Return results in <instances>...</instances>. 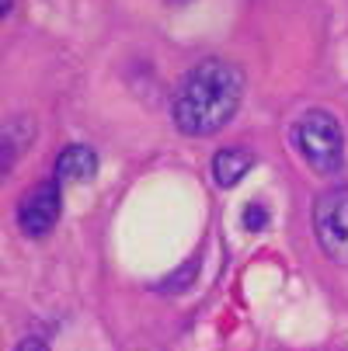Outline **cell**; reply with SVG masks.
Returning <instances> with one entry per match:
<instances>
[{
	"mask_svg": "<svg viewBox=\"0 0 348 351\" xmlns=\"http://www.w3.org/2000/svg\"><path fill=\"white\" fill-rule=\"evenodd\" d=\"M240 94H244V77L233 63L227 60H202L178 87L174 94V125L185 136H213L220 132L237 105H240Z\"/></svg>",
	"mask_w": 348,
	"mask_h": 351,
	"instance_id": "obj_1",
	"label": "cell"
},
{
	"mask_svg": "<svg viewBox=\"0 0 348 351\" xmlns=\"http://www.w3.org/2000/svg\"><path fill=\"white\" fill-rule=\"evenodd\" d=\"M296 149L300 157L317 171V174H338L341 164H345V136H341V125L334 122L331 112H307L300 122H296Z\"/></svg>",
	"mask_w": 348,
	"mask_h": 351,
	"instance_id": "obj_2",
	"label": "cell"
},
{
	"mask_svg": "<svg viewBox=\"0 0 348 351\" xmlns=\"http://www.w3.org/2000/svg\"><path fill=\"white\" fill-rule=\"evenodd\" d=\"M314 233L324 254L348 268V188H331L314 206Z\"/></svg>",
	"mask_w": 348,
	"mask_h": 351,
	"instance_id": "obj_3",
	"label": "cell"
},
{
	"mask_svg": "<svg viewBox=\"0 0 348 351\" xmlns=\"http://www.w3.org/2000/svg\"><path fill=\"white\" fill-rule=\"evenodd\" d=\"M63 181L49 178V181H38L18 206V226L28 233V237H45L53 233L56 219H60V206H63V191H60Z\"/></svg>",
	"mask_w": 348,
	"mask_h": 351,
	"instance_id": "obj_4",
	"label": "cell"
},
{
	"mask_svg": "<svg viewBox=\"0 0 348 351\" xmlns=\"http://www.w3.org/2000/svg\"><path fill=\"white\" fill-rule=\"evenodd\" d=\"M251 167H255V154L244 149V146H227V149H220V154L213 157V178H216L220 188L240 184V178Z\"/></svg>",
	"mask_w": 348,
	"mask_h": 351,
	"instance_id": "obj_5",
	"label": "cell"
},
{
	"mask_svg": "<svg viewBox=\"0 0 348 351\" xmlns=\"http://www.w3.org/2000/svg\"><path fill=\"white\" fill-rule=\"evenodd\" d=\"M97 174V157L91 146H67L56 157V181H91Z\"/></svg>",
	"mask_w": 348,
	"mask_h": 351,
	"instance_id": "obj_6",
	"label": "cell"
},
{
	"mask_svg": "<svg viewBox=\"0 0 348 351\" xmlns=\"http://www.w3.org/2000/svg\"><path fill=\"white\" fill-rule=\"evenodd\" d=\"M32 139H35V122L32 119H11V122H4V157H0L4 171L14 167V160L25 154V146Z\"/></svg>",
	"mask_w": 348,
	"mask_h": 351,
	"instance_id": "obj_7",
	"label": "cell"
},
{
	"mask_svg": "<svg viewBox=\"0 0 348 351\" xmlns=\"http://www.w3.org/2000/svg\"><path fill=\"white\" fill-rule=\"evenodd\" d=\"M265 223H268V213L262 209V206H247V213H244V230H265Z\"/></svg>",
	"mask_w": 348,
	"mask_h": 351,
	"instance_id": "obj_8",
	"label": "cell"
},
{
	"mask_svg": "<svg viewBox=\"0 0 348 351\" xmlns=\"http://www.w3.org/2000/svg\"><path fill=\"white\" fill-rule=\"evenodd\" d=\"M195 268H198V261H188V265H185V271H181L178 278H167V289H171V292H181V289H185V285L192 282Z\"/></svg>",
	"mask_w": 348,
	"mask_h": 351,
	"instance_id": "obj_9",
	"label": "cell"
},
{
	"mask_svg": "<svg viewBox=\"0 0 348 351\" xmlns=\"http://www.w3.org/2000/svg\"><path fill=\"white\" fill-rule=\"evenodd\" d=\"M14 351H49V348H45V341H42V337H25Z\"/></svg>",
	"mask_w": 348,
	"mask_h": 351,
	"instance_id": "obj_10",
	"label": "cell"
},
{
	"mask_svg": "<svg viewBox=\"0 0 348 351\" xmlns=\"http://www.w3.org/2000/svg\"><path fill=\"white\" fill-rule=\"evenodd\" d=\"M0 14H11V0H0Z\"/></svg>",
	"mask_w": 348,
	"mask_h": 351,
	"instance_id": "obj_11",
	"label": "cell"
},
{
	"mask_svg": "<svg viewBox=\"0 0 348 351\" xmlns=\"http://www.w3.org/2000/svg\"><path fill=\"white\" fill-rule=\"evenodd\" d=\"M178 4H185V0H178Z\"/></svg>",
	"mask_w": 348,
	"mask_h": 351,
	"instance_id": "obj_12",
	"label": "cell"
}]
</instances>
